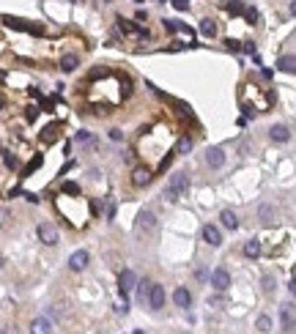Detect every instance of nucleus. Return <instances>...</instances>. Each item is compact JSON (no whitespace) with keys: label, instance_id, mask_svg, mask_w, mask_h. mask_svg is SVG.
I'll use <instances>...</instances> for the list:
<instances>
[{"label":"nucleus","instance_id":"obj_1","mask_svg":"<svg viewBox=\"0 0 296 334\" xmlns=\"http://www.w3.org/2000/svg\"><path fill=\"white\" fill-rule=\"evenodd\" d=\"M187 189H190V178H187V173H176V176H170V181H167L165 194L170 200H178V197H184Z\"/></svg>","mask_w":296,"mask_h":334},{"label":"nucleus","instance_id":"obj_2","mask_svg":"<svg viewBox=\"0 0 296 334\" xmlns=\"http://www.w3.org/2000/svg\"><path fill=\"white\" fill-rule=\"evenodd\" d=\"M36 236H39V241H42V244H47V246L58 244V230H55V225H49V222L39 225V228H36Z\"/></svg>","mask_w":296,"mask_h":334},{"label":"nucleus","instance_id":"obj_3","mask_svg":"<svg viewBox=\"0 0 296 334\" xmlns=\"http://www.w3.org/2000/svg\"><path fill=\"white\" fill-rule=\"evenodd\" d=\"M3 22L14 30H25V33H42V25H30L28 19H19V17H3Z\"/></svg>","mask_w":296,"mask_h":334},{"label":"nucleus","instance_id":"obj_4","mask_svg":"<svg viewBox=\"0 0 296 334\" xmlns=\"http://www.w3.org/2000/svg\"><path fill=\"white\" fill-rule=\"evenodd\" d=\"M151 178H154V173H151V167H146V164H137L135 170H132V184H135V187H148Z\"/></svg>","mask_w":296,"mask_h":334},{"label":"nucleus","instance_id":"obj_5","mask_svg":"<svg viewBox=\"0 0 296 334\" xmlns=\"http://www.w3.org/2000/svg\"><path fill=\"white\" fill-rule=\"evenodd\" d=\"M211 287L214 290H228V287H231V274H228V269H214L211 271Z\"/></svg>","mask_w":296,"mask_h":334},{"label":"nucleus","instance_id":"obj_6","mask_svg":"<svg viewBox=\"0 0 296 334\" xmlns=\"http://www.w3.org/2000/svg\"><path fill=\"white\" fill-rule=\"evenodd\" d=\"M148 307H151V310H162V307H165V287L162 285H151V293H148Z\"/></svg>","mask_w":296,"mask_h":334},{"label":"nucleus","instance_id":"obj_7","mask_svg":"<svg viewBox=\"0 0 296 334\" xmlns=\"http://www.w3.org/2000/svg\"><path fill=\"white\" fill-rule=\"evenodd\" d=\"M88 260H91V255L85 252V249H77V252H71V258H69V269L71 271H83L85 266H88Z\"/></svg>","mask_w":296,"mask_h":334},{"label":"nucleus","instance_id":"obj_8","mask_svg":"<svg viewBox=\"0 0 296 334\" xmlns=\"http://www.w3.org/2000/svg\"><path fill=\"white\" fill-rule=\"evenodd\" d=\"M203 241L211 246H219L222 244V233H219V228H214V225H203Z\"/></svg>","mask_w":296,"mask_h":334},{"label":"nucleus","instance_id":"obj_9","mask_svg":"<svg viewBox=\"0 0 296 334\" xmlns=\"http://www.w3.org/2000/svg\"><path fill=\"white\" fill-rule=\"evenodd\" d=\"M206 162H208V167H222V164H225V151H222V148H208Z\"/></svg>","mask_w":296,"mask_h":334},{"label":"nucleus","instance_id":"obj_10","mask_svg":"<svg viewBox=\"0 0 296 334\" xmlns=\"http://www.w3.org/2000/svg\"><path fill=\"white\" fill-rule=\"evenodd\" d=\"M115 22H118V28L124 30V33H135V36H140V39H146V36H148L146 28H137L135 22H129V19H124V17H118Z\"/></svg>","mask_w":296,"mask_h":334},{"label":"nucleus","instance_id":"obj_11","mask_svg":"<svg viewBox=\"0 0 296 334\" xmlns=\"http://www.w3.org/2000/svg\"><path fill=\"white\" fill-rule=\"evenodd\" d=\"M156 225V219H154V214L151 211H140L137 214V233H146V230H151Z\"/></svg>","mask_w":296,"mask_h":334},{"label":"nucleus","instance_id":"obj_12","mask_svg":"<svg viewBox=\"0 0 296 334\" xmlns=\"http://www.w3.org/2000/svg\"><path fill=\"white\" fill-rule=\"evenodd\" d=\"M173 301H176V307L187 310V307H192V293L187 290V287H176V293H173Z\"/></svg>","mask_w":296,"mask_h":334},{"label":"nucleus","instance_id":"obj_13","mask_svg":"<svg viewBox=\"0 0 296 334\" xmlns=\"http://www.w3.org/2000/svg\"><path fill=\"white\" fill-rule=\"evenodd\" d=\"M269 137H272L274 143H288L291 132H288V126H283V123H274L272 129H269Z\"/></svg>","mask_w":296,"mask_h":334},{"label":"nucleus","instance_id":"obj_14","mask_svg":"<svg viewBox=\"0 0 296 334\" xmlns=\"http://www.w3.org/2000/svg\"><path fill=\"white\" fill-rule=\"evenodd\" d=\"M135 287V271L126 269L124 274H121V293H124V299L129 301V290Z\"/></svg>","mask_w":296,"mask_h":334},{"label":"nucleus","instance_id":"obj_15","mask_svg":"<svg viewBox=\"0 0 296 334\" xmlns=\"http://www.w3.org/2000/svg\"><path fill=\"white\" fill-rule=\"evenodd\" d=\"M30 334H52V323H49L47 318H36V321L30 323Z\"/></svg>","mask_w":296,"mask_h":334},{"label":"nucleus","instance_id":"obj_16","mask_svg":"<svg viewBox=\"0 0 296 334\" xmlns=\"http://www.w3.org/2000/svg\"><path fill=\"white\" fill-rule=\"evenodd\" d=\"M280 321H283L285 332H294L296 329V318H294V310H291V307H283V310H280Z\"/></svg>","mask_w":296,"mask_h":334},{"label":"nucleus","instance_id":"obj_17","mask_svg":"<svg viewBox=\"0 0 296 334\" xmlns=\"http://www.w3.org/2000/svg\"><path fill=\"white\" fill-rule=\"evenodd\" d=\"M277 69L285 71V74H296V55H283L277 60Z\"/></svg>","mask_w":296,"mask_h":334},{"label":"nucleus","instance_id":"obj_18","mask_svg":"<svg viewBox=\"0 0 296 334\" xmlns=\"http://www.w3.org/2000/svg\"><path fill=\"white\" fill-rule=\"evenodd\" d=\"M58 137H60V126H58V123H49V126H44L42 143H47V145H49V143H55Z\"/></svg>","mask_w":296,"mask_h":334},{"label":"nucleus","instance_id":"obj_19","mask_svg":"<svg viewBox=\"0 0 296 334\" xmlns=\"http://www.w3.org/2000/svg\"><path fill=\"white\" fill-rule=\"evenodd\" d=\"M244 255L255 260L258 255H261V241H258V239H249V241H244Z\"/></svg>","mask_w":296,"mask_h":334},{"label":"nucleus","instance_id":"obj_20","mask_svg":"<svg viewBox=\"0 0 296 334\" xmlns=\"http://www.w3.org/2000/svg\"><path fill=\"white\" fill-rule=\"evenodd\" d=\"M219 219H222V225H225L228 230H236V228H239V217L231 211V208H225V211L219 214Z\"/></svg>","mask_w":296,"mask_h":334},{"label":"nucleus","instance_id":"obj_21","mask_svg":"<svg viewBox=\"0 0 296 334\" xmlns=\"http://www.w3.org/2000/svg\"><path fill=\"white\" fill-rule=\"evenodd\" d=\"M80 66V58L74 52H69V55H63V58H60V69L63 71H74Z\"/></svg>","mask_w":296,"mask_h":334},{"label":"nucleus","instance_id":"obj_22","mask_svg":"<svg viewBox=\"0 0 296 334\" xmlns=\"http://www.w3.org/2000/svg\"><path fill=\"white\" fill-rule=\"evenodd\" d=\"M200 33L206 36V39H214V36H217V22H214V19H200Z\"/></svg>","mask_w":296,"mask_h":334},{"label":"nucleus","instance_id":"obj_23","mask_svg":"<svg viewBox=\"0 0 296 334\" xmlns=\"http://www.w3.org/2000/svg\"><path fill=\"white\" fill-rule=\"evenodd\" d=\"M151 285H154V282H148V280L137 282V299H140L143 304H148V293H151Z\"/></svg>","mask_w":296,"mask_h":334},{"label":"nucleus","instance_id":"obj_24","mask_svg":"<svg viewBox=\"0 0 296 334\" xmlns=\"http://www.w3.org/2000/svg\"><path fill=\"white\" fill-rule=\"evenodd\" d=\"M255 326H258V332H272V318H269V315H258Z\"/></svg>","mask_w":296,"mask_h":334},{"label":"nucleus","instance_id":"obj_25","mask_svg":"<svg viewBox=\"0 0 296 334\" xmlns=\"http://www.w3.org/2000/svg\"><path fill=\"white\" fill-rule=\"evenodd\" d=\"M190 151H192V140L190 137H181L178 145H176V153H190Z\"/></svg>","mask_w":296,"mask_h":334},{"label":"nucleus","instance_id":"obj_26","mask_svg":"<svg viewBox=\"0 0 296 334\" xmlns=\"http://www.w3.org/2000/svg\"><path fill=\"white\" fill-rule=\"evenodd\" d=\"M258 214H261V217H263V222H274V208H272V205H261V211H258Z\"/></svg>","mask_w":296,"mask_h":334},{"label":"nucleus","instance_id":"obj_27","mask_svg":"<svg viewBox=\"0 0 296 334\" xmlns=\"http://www.w3.org/2000/svg\"><path fill=\"white\" fill-rule=\"evenodd\" d=\"M77 143H80V145H94V137H91V132H77Z\"/></svg>","mask_w":296,"mask_h":334},{"label":"nucleus","instance_id":"obj_28","mask_svg":"<svg viewBox=\"0 0 296 334\" xmlns=\"http://www.w3.org/2000/svg\"><path fill=\"white\" fill-rule=\"evenodd\" d=\"M244 17H247L249 25H258V11L255 8H244Z\"/></svg>","mask_w":296,"mask_h":334},{"label":"nucleus","instance_id":"obj_29","mask_svg":"<svg viewBox=\"0 0 296 334\" xmlns=\"http://www.w3.org/2000/svg\"><path fill=\"white\" fill-rule=\"evenodd\" d=\"M228 11H231V14H244V3L233 0V3H228Z\"/></svg>","mask_w":296,"mask_h":334},{"label":"nucleus","instance_id":"obj_30","mask_svg":"<svg viewBox=\"0 0 296 334\" xmlns=\"http://www.w3.org/2000/svg\"><path fill=\"white\" fill-rule=\"evenodd\" d=\"M60 192H66V194H80V187H77V184H63V187H60Z\"/></svg>","mask_w":296,"mask_h":334},{"label":"nucleus","instance_id":"obj_31","mask_svg":"<svg viewBox=\"0 0 296 334\" xmlns=\"http://www.w3.org/2000/svg\"><path fill=\"white\" fill-rule=\"evenodd\" d=\"M170 3L178 8V11H187V8H190V0H170Z\"/></svg>","mask_w":296,"mask_h":334},{"label":"nucleus","instance_id":"obj_32","mask_svg":"<svg viewBox=\"0 0 296 334\" xmlns=\"http://www.w3.org/2000/svg\"><path fill=\"white\" fill-rule=\"evenodd\" d=\"M39 164H42V156H36V159H33V162H30V164H28V170H25V176H30V173H33V170H36V167H39Z\"/></svg>","mask_w":296,"mask_h":334},{"label":"nucleus","instance_id":"obj_33","mask_svg":"<svg viewBox=\"0 0 296 334\" xmlns=\"http://www.w3.org/2000/svg\"><path fill=\"white\" fill-rule=\"evenodd\" d=\"M110 140L121 143V140H124V132H121V129H110Z\"/></svg>","mask_w":296,"mask_h":334},{"label":"nucleus","instance_id":"obj_34","mask_svg":"<svg viewBox=\"0 0 296 334\" xmlns=\"http://www.w3.org/2000/svg\"><path fill=\"white\" fill-rule=\"evenodd\" d=\"M115 217V203L113 200H107V219H113Z\"/></svg>","mask_w":296,"mask_h":334},{"label":"nucleus","instance_id":"obj_35","mask_svg":"<svg viewBox=\"0 0 296 334\" xmlns=\"http://www.w3.org/2000/svg\"><path fill=\"white\" fill-rule=\"evenodd\" d=\"M225 44H228V49H233V52H239V49H242V44H239V41H233V39H228Z\"/></svg>","mask_w":296,"mask_h":334},{"label":"nucleus","instance_id":"obj_36","mask_svg":"<svg viewBox=\"0 0 296 334\" xmlns=\"http://www.w3.org/2000/svg\"><path fill=\"white\" fill-rule=\"evenodd\" d=\"M8 222V208H0V228Z\"/></svg>","mask_w":296,"mask_h":334},{"label":"nucleus","instance_id":"obj_37","mask_svg":"<svg viewBox=\"0 0 296 334\" xmlns=\"http://www.w3.org/2000/svg\"><path fill=\"white\" fill-rule=\"evenodd\" d=\"M6 164H8V167H17V159H14L11 153H6Z\"/></svg>","mask_w":296,"mask_h":334},{"label":"nucleus","instance_id":"obj_38","mask_svg":"<svg viewBox=\"0 0 296 334\" xmlns=\"http://www.w3.org/2000/svg\"><path fill=\"white\" fill-rule=\"evenodd\" d=\"M288 290H291V296L296 299V280H291V282H288Z\"/></svg>","mask_w":296,"mask_h":334},{"label":"nucleus","instance_id":"obj_39","mask_svg":"<svg viewBox=\"0 0 296 334\" xmlns=\"http://www.w3.org/2000/svg\"><path fill=\"white\" fill-rule=\"evenodd\" d=\"M291 14H294V17H296V0H294V3H291Z\"/></svg>","mask_w":296,"mask_h":334},{"label":"nucleus","instance_id":"obj_40","mask_svg":"<svg viewBox=\"0 0 296 334\" xmlns=\"http://www.w3.org/2000/svg\"><path fill=\"white\" fill-rule=\"evenodd\" d=\"M0 107H3V94H0Z\"/></svg>","mask_w":296,"mask_h":334},{"label":"nucleus","instance_id":"obj_41","mask_svg":"<svg viewBox=\"0 0 296 334\" xmlns=\"http://www.w3.org/2000/svg\"><path fill=\"white\" fill-rule=\"evenodd\" d=\"M0 266H3V255H0Z\"/></svg>","mask_w":296,"mask_h":334},{"label":"nucleus","instance_id":"obj_42","mask_svg":"<svg viewBox=\"0 0 296 334\" xmlns=\"http://www.w3.org/2000/svg\"><path fill=\"white\" fill-rule=\"evenodd\" d=\"M135 3H143V0H135Z\"/></svg>","mask_w":296,"mask_h":334},{"label":"nucleus","instance_id":"obj_43","mask_svg":"<svg viewBox=\"0 0 296 334\" xmlns=\"http://www.w3.org/2000/svg\"><path fill=\"white\" fill-rule=\"evenodd\" d=\"M159 3H167V0H159Z\"/></svg>","mask_w":296,"mask_h":334}]
</instances>
